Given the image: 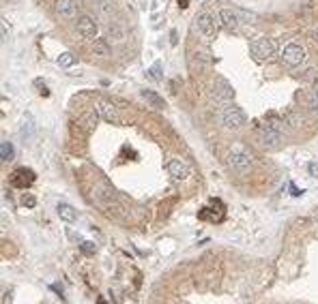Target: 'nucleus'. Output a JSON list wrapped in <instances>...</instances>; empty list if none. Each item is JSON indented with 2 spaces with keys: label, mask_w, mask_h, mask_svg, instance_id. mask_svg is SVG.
<instances>
[{
  "label": "nucleus",
  "mask_w": 318,
  "mask_h": 304,
  "mask_svg": "<svg viewBox=\"0 0 318 304\" xmlns=\"http://www.w3.org/2000/svg\"><path fill=\"white\" fill-rule=\"evenodd\" d=\"M250 54L256 62H267L276 56V41L273 39H258L250 45Z\"/></svg>",
  "instance_id": "f257e3e1"
},
{
  "label": "nucleus",
  "mask_w": 318,
  "mask_h": 304,
  "mask_svg": "<svg viewBox=\"0 0 318 304\" xmlns=\"http://www.w3.org/2000/svg\"><path fill=\"white\" fill-rule=\"evenodd\" d=\"M279 60L290 69L299 67V64L305 60V47L299 45V43H288V45L282 50V54H279Z\"/></svg>",
  "instance_id": "f03ea898"
},
{
  "label": "nucleus",
  "mask_w": 318,
  "mask_h": 304,
  "mask_svg": "<svg viewBox=\"0 0 318 304\" xmlns=\"http://www.w3.org/2000/svg\"><path fill=\"white\" fill-rule=\"evenodd\" d=\"M222 122H224L226 129H230V131H236V129H243L245 127L247 118H245V114H243V110H241V107L228 105L222 112Z\"/></svg>",
  "instance_id": "7ed1b4c3"
},
{
  "label": "nucleus",
  "mask_w": 318,
  "mask_h": 304,
  "mask_svg": "<svg viewBox=\"0 0 318 304\" xmlns=\"http://www.w3.org/2000/svg\"><path fill=\"white\" fill-rule=\"evenodd\" d=\"M196 26H198V32L204 37V41H213L217 37V21H215L213 15L200 13L196 18Z\"/></svg>",
  "instance_id": "20e7f679"
},
{
  "label": "nucleus",
  "mask_w": 318,
  "mask_h": 304,
  "mask_svg": "<svg viewBox=\"0 0 318 304\" xmlns=\"http://www.w3.org/2000/svg\"><path fill=\"white\" fill-rule=\"evenodd\" d=\"M258 137H260V146L267 150H276V148H279V144H282V133H279L276 127H265Z\"/></svg>",
  "instance_id": "39448f33"
},
{
  "label": "nucleus",
  "mask_w": 318,
  "mask_h": 304,
  "mask_svg": "<svg viewBox=\"0 0 318 304\" xmlns=\"http://www.w3.org/2000/svg\"><path fill=\"white\" fill-rule=\"evenodd\" d=\"M35 171L28 170V167H18L13 173H11V184L15 189H28L32 182H35Z\"/></svg>",
  "instance_id": "423d86ee"
},
{
  "label": "nucleus",
  "mask_w": 318,
  "mask_h": 304,
  "mask_svg": "<svg viewBox=\"0 0 318 304\" xmlns=\"http://www.w3.org/2000/svg\"><path fill=\"white\" fill-rule=\"evenodd\" d=\"M233 96H234V90H233V86L228 84L226 79H215V84H213V99L217 101V103H228V101H233Z\"/></svg>",
  "instance_id": "0eeeda50"
},
{
  "label": "nucleus",
  "mask_w": 318,
  "mask_h": 304,
  "mask_svg": "<svg viewBox=\"0 0 318 304\" xmlns=\"http://www.w3.org/2000/svg\"><path fill=\"white\" fill-rule=\"evenodd\" d=\"M97 114H99L104 120L107 122H114V124H121V116H118L116 107L112 105L110 101H97Z\"/></svg>",
  "instance_id": "6e6552de"
},
{
  "label": "nucleus",
  "mask_w": 318,
  "mask_h": 304,
  "mask_svg": "<svg viewBox=\"0 0 318 304\" xmlns=\"http://www.w3.org/2000/svg\"><path fill=\"white\" fill-rule=\"evenodd\" d=\"M230 167H233L236 173H247L252 170V159L245 152H233V154H230Z\"/></svg>",
  "instance_id": "1a4fd4ad"
},
{
  "label": "nucleus",
  "mask_w": 318,
  "mask_h": 304,
  "mask_svg": "<svg viewBox=\"0 0 318 304\" xmlns=\"http://www.w3.org/2000/svg\"><path fill=\"white\" fill-rule=\"evenodd\" d=\"M78 32L84 37V39H95L97 37V24L93 18H88V15H82V18L78 19Z\"/></svg>",
  "instance_id": "9d476101"
},
{
  "label": "nucleus",
  "mask_w": 318,
  "mask_h": 304,
  "mask_svg": "<svg viewBox=\"0 0 318 304\" xmlns=\"http://www.w3.org/2000/svg\"><path fill=\"white\" fill-rule=\"evenodd\" d=\"M217 19H219V24H222V28L228 30V32H234L236 28H239V19H236V13H233L230 9H222V11H219Z\"/></svg>",
  "instance_id": "9b49d317"
},
{
  "label": "nucleus",
  "mask_w": 318,
  "mask_h": 304,
  "mask_svg": "<svg viewBox=\"0 0 318 304\" xmlns=\"http://www.w3.org/2000/svg\"><path fill=\"white\" fill-rule=\"evenodd\" d=\"M166 170H168V173L172 176V180H185V178H187V173H190V170H187V165H185V163H181V161H176V159L168 161V165H166Z\"/></svg>",
  "instance_id": "f8f14e48"
},
{
  "label": "nucleus",
  "mask_w": 318,
  "mask_h": 304,
  "mask_svg": "<svg viewBox=\"0 0 318 304\" xmlns=\"http://www.w3.org/2000/svg\"><path fill=\"white\" fill-rule=\"evenodd\" d=\"M56 13L64 19L75 18V2L73 0H56Z\"/></svg>",
  "instance_id": "ddd939ff"
},
{
  "label": "nucleus",
  "mask_w": 318,
  "mask_h": 304,
  "mask_svg": "<svg viewBox=\"0 0 318 304\" xmlns=\"http://www.w3.org/2000/svg\"><path fill=\"white\" fill-rule=\"evenodd\" d=\"M56 212H58V216H61L63 221H67V223H73V221L78 219L75 208H73V206H69V204H58L56 206Z\"/></svg>",
  "instance_id": "4468645a"
},
{
  "label": "nucleus",
  "mask_w": 318,
  "mask_h": 304,
  "mask_svg": "<svg viewBox=\"0 0 318 304\" xmlns=\"http://www.w3.org/2000/svg\"><path fill=\"white\" fill-rule=\"evenodd\" d=\"M0 159H2V163H9L15 159V148L9 139H4V142L0 144Z\"/></svg>",
  "instance_id": "2eb2a0df"
},
{
  "label": "nucleus",
  "mask_w": 318,
  "mask_h": 304,
  "mask_svg": "<svg viewBox=\"0 0 318 304\" xmlns=\"http://www.w3.org/2000/svg\"><path fill=\"white\" fill-rule=\"evenodd\" d=\"M93 52L97 54V56H101V58H106V56H110V45L104 41V39H95V47H93Z\"/></svg>",
  "instance_id": "dca6fc26"
},
{
  "label": "nucleus",
  "mask_w": 318,
  "mask_h": 304,
  "mask_svg": "<svg viewBox=\"0 0 318 304\" xmlns=\"http://www.w3.org/2000/svg\"><path fill=\"white\" fill-rule=\"evenodd\" d=\"M56 64H58V67H63V69H69V67H73V64H75V56H73V54H69V52H64V54H61V56L56 58Z\"/></svg>",
  "instance_id": "f3484780"
},
{
  "label": "nucleus",
  "mask_w": 318,
  "mask_h": 304,
  "mask_svg": "<svg viewBox=\"0 0 318 304\" xmlns=\"http://www.w3.org/2000/svg\"><path fill=\"white\" fill-rule=\"evenodd\" d=\"M142 96H144V99H148V101H150V105L157 107V110H161V107L166 105L164 99H161V96H157L155 92H150V90H142Z\"/></svg>",
  "instance_id": "a211bd4d"
},
{
  "label": "nucleus",
  "mask_w": 318,
  "mask_h": 304,
  "mask_svg": "<svg viewBox=\"0 0 318 304\" xmlns=\"http://www.w3.org/2000/svg\"><path fill=\"white\" fill-rule=\"evenodd\" d=\"M21 206H24V208H35V206H37V197H35V195L24 193V195H21Z\"/></svg>",
  "instance_id": "6ab92c4d"
},
{
  "label": "nucleus",
  "mask_w": 318,
  "mask_h": 304,
  "mask_svg": "<svg viewBox=\"0 0 318 304\" xmlns=\"http://www.w3.org/2000/svg\"><path fill=\"white\" fill-rule=\"evenodd\" d=\"M308 105L312 107V110H318V88H314L310 92V96H308Z\"/></svg>",
  "instance_id": "aec40b11"
},
{
  "label": "nucleus",
  "mask_w": 318,
  "mask_h": 304,
  "mask_svg": "<svg viewBox=\"0 0 318 304\" xmlns=\"http://www.w3.org/2000/svg\"><path fill=\"white\" fill-rule=\"evenodd\" d=\"M148 77L150 79H161V67H159V62H155L153 67L148 69Z\"/></svg>",
  "instance_id": "412c9836"
},
{
  "label": "nucleus",
  "mask_w": 318,
  "mask_h": 304,
  "mask_svg": "<svg viewBox=\"0 0 318 304\" xmlns=\"http://www.w3.org/2000/svg\"><path fill=\"white\" fill-rule=\"evenodd\" d=\"M80 248H82V253H86V255H95V251H97L95 242H82Z\"/></svg>",
  "instance_id": "4be33fe9"
},
{
  "label": "nucleus",
  "mask_w": 318,
  "mask_h": 304,
  "mask_svg": "<svg viewBox=\"0 0 318 304\" xmlns=\"http://www.w3.org/2000/svg\"><path fill=\"white\" fill-rule=\"evenodd\" d=\"M110 35H114L116 41H123V39H125V32H123L121 28H116V26H114V28H110Z\"/></svg>",
  "instance_id": "5701e85b"
},
{
  "label": "nucleus",
  "mask_w": 318,
  "mask_h": 304,
  "mask_svg": "<svg viewBox=\"0 0 318 304\" xmlns=\"http://www.w3.org/2000/svg\"><path fill=\"white\" fill-rule=\"evenodd\" d=\"M37 86H39V95H41V96H50V90H47L45 86L41 84V81H37Z\"/></svg>",
  "instance_id": "b1692460"
},
{
  "label": "nucleus",
  "mask_w": 318,
  "mask_h": 304,
  "mask_svg": "<svg viewBox=\"0 0 318 304\" xmlns=\"http://www.w3.org/2000/svg\"><path fill=\"white\" fill-rule=\"evenodd\" d=\"M2 39H7V19H2Z\"/></svg>",
  "instance_id": "393cba45"
},
{
  "label": "nucleus",
  "mask_w": 318,
  "mask_h": 304,
  "mask_svg": "<svg viewBox=\"0 0 318 304\" xmlns=\"http://www.w3.org/2000/svg\"><path fill=\"white\" fill-rule=\"evenodd\" d=\"M187 4H190V0H179V7H181V9H185Z\"/></svg>",
  "instance_id": "a878e982"
},
{
  "label": "nucleus",
  "mask_w": 318,
  "mask_h": 304,
  "mask_svg": "<svg viewBox=\"0 0 318 304\" xmlns=\"http://www.w3.org/2000/svg\"><path fill=\"white\" fill-rule=\"evenodd\" d=\"M310 170H312V176H318V170H316V165H314V163H312V165H310Z\"/></svg>",
  "instance_id": "bb28decb"
},
{
  "label": "nucleus",
  "mask_w": 318,
  "mask_h": 304,
  "mask_svg": "<svg viewBox=\"0 0 318 304\" xmlns=\"http://www.w3.org/2000/svg\"><path fill=\"white\" fill-rule=\"evenodd\" d=\"M290 189H293V195H301V193H303V191H299V189L295 187V184H293V187H290Z\"/></svg>",
  "instance_id": "cd10ccee"
}]
</instances>
